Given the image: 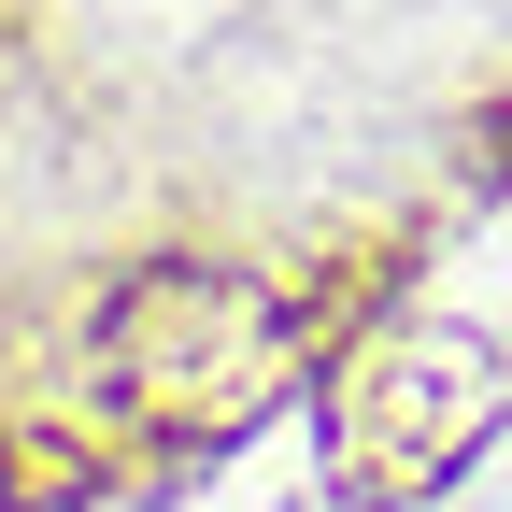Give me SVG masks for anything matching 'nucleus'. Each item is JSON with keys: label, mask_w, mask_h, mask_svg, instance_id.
<instances>
[{"label": "nucleus", "mask_w": 512, "mask_h": 512, "mask_svg": "<svg viewBox=\"0 0 512 512\" xmlns=\"http://www.w3.org/2000/svg\"><path fill=\"white\" fill-rule=\"evenodd\" d=\"M313 370V313L242 271V256H143L114 271L86 342H72V399L114 441H157V456H214L256 413Z\"/></svg>", "instance_id": "obj_1"}, {"label": "nucleus", "mask_w": 512, "mask_h": 512, "mask_svg": "<svg viewBox=\"0 0 512 512\" xmlns=\"http://www.w3.org/2000/svg\"><path fill=\"white\" fill-rule=\"evenodd\" d=\"M313 413H328V470L356 512H427L441 484L484 470V441L512 413V370L456 328H370L313 370Z\"/></svg>", "instance_id": "obj_2"}, {"label": "nucleus", "mask_w": 512, "mask_h": 512, "mask_svg": "<svg viewBox=\"0 0 512 512\" xmlns=\"http://www.w3.org/2000/svg\"><path fill=\"white\" fill-rule=\"evenodd\" d=\"M114 498V427L86 399H0V512H86Z\"/></svg>", "instance_id": "obj_3"}]
</instances>
